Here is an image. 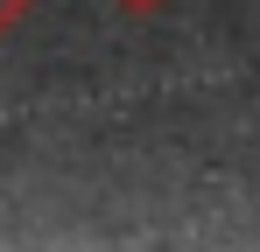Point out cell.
Returning <instances> with one entry per match:
<instances>
[{"mask_svg":"<svg viewBox=\"0 0 260 252\" xmlns=\"http://www.w3.org/2000/svg\"><path fill=\"white\" fill-rule=\"evenodd\" d=\"M28 7H36V0H0V35H14V28L28 21Z\"/></svg>","mask_w":260,"mask_h":252,"instance_id":"1","label":"cell"},{"mask_svg":"<svg viewBox=\"0 0 260 252\" xmlns=\"http://www.w3.org/2000/svg\"><path fill=\"white\" fill-rule=\"evenodd\" d=\"M120 7H127V14H155L162 0H120Z\"/></svg>","mask_w":260,"mask_h":252,"instance_id":"2","label":"cell"}]
</instances>
